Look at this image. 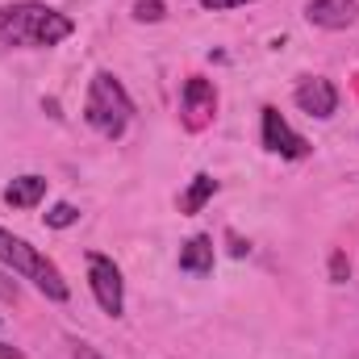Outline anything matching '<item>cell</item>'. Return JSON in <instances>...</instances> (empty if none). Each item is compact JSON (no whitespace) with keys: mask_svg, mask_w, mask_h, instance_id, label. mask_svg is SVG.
<instances>
[{"mask_svg":"<svg viewBox=\"0 0 359 359\" xmlns=\"http://www.w3.org/2000/svg\"><path fill=\"white\" fill-rule=\"evenodd\" d=\"M264 147L271 155H284V159H305L309 155V142L280 117V109H264Z\"/></svg>","mask_w":359,"mask_h":359,"instance_id":"5b68a950","label":"cell"},{"mask_svg":"<svg viewBox=\"0 0 359 359\" xmlns=\"http://www.w3.org/2000/svg\"><path fill=\"white\" fill-rule=\"evenodd\" d=\"M213 192H217V180L209 176V172H201V176H192V188L180 196V209H184V213H201Z\"/></svg>","mask_w":359,"mask_h":359,"instance_id":"8fae6325","label":"cell"},{"mask_svg":"<svg viewBox=\"0 0 359 359\" xmlns=\"http://www.w3.org/2000/svg\"><path fill=\"white\" fill-rule=\"evenodd\" d=\"M76 359H104L96 347H88V343H76Z\"/></svg>","mask_w":359,"mask_h":359,"instance_id":"ac0fdd59","label":"cell"},{"mask_svg":"<svg viewBox=\"0 0 359 359\" xmlns=\"http://www.w3.org/2000/svg\"><path fill=\"white\" fill-rule=\"evenodd\" d=\"M42 196H46V176H17L4 188V205L13 209H34Z\"/></svg>","mask_w":359,"mask_h":359,"instance_id":"30bf717a","label":"cell"},{"mask_svg":"<svg viewBox=\"0 0 359 359\" xmlns=\"http://www.w3.org/2000/svg\"><path fill=\"white\" fill-rule=\"evenodd\" d=\"M88 284H92L96 305L109 318H121V309H126V284H121V268L109 255H100V251L88 255Z\"/></svg>","mask_w":359,"mask_h":359,"instance_id":"277c9868","label":"cell"},{"mask_svg":"<svg viewBox=\"0 0 359 359\" xmlns=\"http://www.w3.org/2000/svg\"><path fill=\"white\" fill-rule=\"evenodd\" d=\"M184 113H188V126L201 130L213 113H217V88L205 80V76H192L184 84Z\"/></svg>","mask_w":359,"mask_h":359,"instance_id":"52a82bcc","label":"cell"},{"mask_svg":"<svg viewBox=\"0 0 359 359\" xmlns=\"http://www.w3.org/2000/svg\"><path fill=\"white\" fill-rule=\"evenodd\" d=\"M0 264H4V268H13L17 276H25V280H34V284H38V292H42V297H50V301H67V297H72V288H67L63 271L55 268L38 247H29L25 238L8 234L4 226H0Z\"/></svg>","mask_w":359,"mask_h":359,"instance_id":"3957f363","label":"cell"},{"mask_svg":"<svg viewBox=\"0 0 359 359\" xmlns=\"http://www.w3.org/2000/svg\"><path fill=\"white\" fill-rule=\"evenodd\" d=\"M72 29H76V21L67 13L46 8L38 0L0 8V42L4 46H59L63 38H72Z\"/></svg>","mask_w":359,"mask_h":359,"instance_id":"6da1fadb","label":"cell"},{"mask_svg":"<svg viewBox=\"0 0 359 359\" xmlns=\"http://www.w3.org/2000/svg\"><path fill=\"white\" fill-rule=\"evenodd\" d=\"M76 217H80V209H76V205H67V201H59V205L46 213V226H50V230H67Z\"/></svg>","mask_w":359,"mask_h":359,"instance_id":"7c38bea8","label":"cell"},{"mask_svg":"<svg viewBox=\"0 0 359 359\" xmlns=\"http://www.w3.org/2000/svg\"><path fill=\"white\" fill-rule=\"evenodd\" d=\"M247 251H251V247H247V243H243L238 234H230V255H234V259H243Z\"/></svg>","mask_w":359,"mask_h":359,"instance_id":"e0dca14e","label":"cell"},{"mask_svg":"<svg viewBox=\"0 0 359 359\" xmlns=\"http://www.w3.org/2000/svg\"><path fill=\"white\" fill-rule=\"evenodd\" d=\"M130 117H134V100L121 88V80L109 72H96L88 84V100H84V121L100 138H121Z\"/></svg>","mask_w":359,"mask_h":359,"instance_id":"7a4b0ae2","label":"cell"},{"mask_svg":"<svg viewBox=\"0 0 359 359\" xmlns=\"http://www.w3.org/2000/svg\"><path fill=\"white\" fill-rule=\"evenodd\" d=\"M163 17H168L163 0H138L134 4V21H163Z\"/></svg>","mask_w":359,"mask_h":359,"instance_id":"4fadbf2b","label":"cell"},{"mask_svg":"<svg viewBox=\"0 0 359 359\" xmlns=\"http://www.w3.org/2000/svg\"><path fill=\"white\" fill-rule=\"evenodd\" d=\"M292 100H297L301 113H309V117H318V121H326V117L339 113V88H334L330 80H322V76L301 80L297 92H292Z\"/></svg>","mask_w":359,"mask_h":359,"instance_id":"8992f818","label":"cell"},{"mask_svg":"<svg viewBox=\"0 0 359 359\" xmlns=\"http://www.w3.org/2000/svg\"><path fill=\"white\" fill-rule=\"evenodd\" d=\"M0 301H17V284L0 271Z\"/></svg>","mask_w":359,"mask_h":359,"instance_id":"2e32d148","label":"cell"},{"mask_svg":"<svg viewBox=\"0 0 359 359\" xmlns=\"http://www.w3.org/2000/svg\"><path fill=\"white\" fill-rule=\"evenodd\" d=\"M0 359H25L17 347H8V343H0Z\"/></svg>","mask_w":359,"mask_h":359,"instance_id":"d6986e66","label":"cell"},{"mask_svg":"<svg viewBox=\"0 0 359 359\" xmlns=\"http://www.w3.org/2000/svg\"><path fill=\"white\" fill-rule=\"evenodd\" d=\"M238 4H247V0H201V8H209V13H226V8H238Z\"/></svg>","mask_w":359,"mask_h":359,"instance_id":"9a60e30c","label":"cell"},{"mask_svg":"<svg viewBox=\"0 0 359 359\" xmlns=\"http://www.w3.org/2000/svg\"><path fill=\"white\" fill-rule=\"evenodd\" d=\"M180 271H188V276H209L213 271V238L209 234H192L180 247Z\"/></svg>","mask_w":359,"mask_h":359,"instance_id":"9c48e42d","label":"cell"},{"mask_svg":"<svg viewBox=\"0 0 359 359\" xmlns=\"http://www.w3.org/2000/svg\"><path fill=\"white\" fill-rule=\"evenodd\" d=\"M347 276H351V259H347L343 251H334V255H330V280H334V284H343Z\"/></svg>","mask_w":359,"mask_h":359,"instance_id":"5bb4252c","label":"cell"},{"mask_svg":"<svg viewBox=\"0 0 359 359\" xmlns=\"http://www.w3.org/2000/svg\"><path fill=\"white\" fill-rule=\"evenodd\" d=\"M305 17H309V25H322V29H347V25H355L359 4L355 0H309Z\"/></svg>","mask_w":359,"mask_h":359,"instance_id":"ba28073f","label":"cell"}]
</instances>
